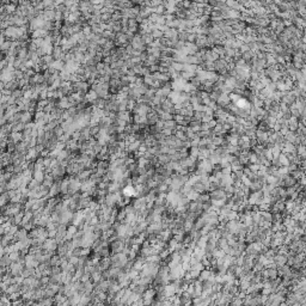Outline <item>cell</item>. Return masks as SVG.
Returning a JSON list of instances; mask_svg holds the SVG:
<instances>
[{"instance_id": "cell-1", "label": "cell", "mask_w": 306, "mask_h": 306, "mask_svg": "<svg viewBox=\"0 0 306 306\" xmlns=\"http://www.w3.org/2000/svg\"><path fill=\"white\" fill-rule=\"evenodd\" d=\"M191 298L190 297V294L188 292H184L183 294H181V297L178 298V301H180V305L181 306H188L191 304Z\"/></svg>"}]
</instances>
